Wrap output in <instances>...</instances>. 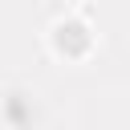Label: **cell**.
<instances>
[{"mask_svg":"<svg viewBox=\"0 0 130 130\" xmlns=\"http://www.w3.org/2000/svg\"><path fill=\"white\" fill-rule=\"evenodd\" d=\"M85 45H89V37H85L81 24H61L57 28V49L61 53H81Z\"/></svg>","mask_w":130,"mask_h":130,"instance_id":"obj_1","label":"cell"}]
</instances>
